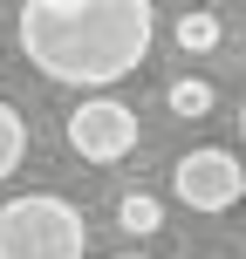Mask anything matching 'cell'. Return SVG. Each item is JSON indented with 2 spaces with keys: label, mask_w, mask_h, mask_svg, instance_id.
<instances>
[{
  "label": "cell",
  "mask_w": 246,
  "mask_h": 259,
  "mask_svg": "<svg viewBox=\"0 0 246 259\" xmlns=\"http://www.w3.org/2000/svg\"><path fill=\"white\" fill-rule=\"evenodd\" d=\"M151 0H21V55L48 82L110 89L151 55Z\"/></svg>",
  "instance_id": "obj_1"
},
{
  "label": "cell",
  "mask_w": 246,
  "mask_h": 259,
  "mask_svg": "<svg viewBox=\"0 0 246 259\" xmlns=\"http://www.w3.org/2000/svg\"><path fill=\"white\" fill-rule=\"evenodd\" d=\"M89 219L55 191H21L0 205V259H82Z\"/></svg>",
  "instance_id": "obj_2"
},
{
  "label": "cell",
  "mask_w": 246,
  "mask_h": 259,
  "mask_svg": "<svg viewBox=\"0 0 246 259\" xmlns=\"http://www.w3.org/2000/svg\"><path fill=\"white\" fill-rule=\"evenodd\" d=\"M171 191H178V205L219 219V211H233L246 198V164L233 150H185L178 164H171Z\"/></svg>",
  "instance_id": "obj_3"
},
{
  "label": "cell",
  "mask_w": 246,
  "mask_h": 259,
  "mask_svg": "<svg viewBox=\"0 0 246 259\" xmlns=\"http://www.w3.org/2000/svg\"><path fill=\"white\" fill-rule=\"evenodd\" d=\"M68 150L82 164H123L137 150V109L117 96H89V103L68 109Z\"/></svg>",
  "instance_id": "obj_4"
},
{
  "label": "cell",
  "mask_w": 246,
  "mask_h": 259,
  "mask_svg": "<svg viewBox=\"0 0 246 259\" xmlns=\"http://www.w3.org/2000/svg\"><path fill=\"white\" fill-rule=\"evenodd\" d=\"M171 34H178V48H185V55H212V48L226 41V27H219V14L192 7V14H178V27H171Z\"/></svg>",
  "instance_id": "obj_5"
},
{
  "label": "cell",
  "mask_w": 246,
  "mask_h": 259,
  "mask_svg": "<svg viewBox=\"0 0 246 259\" xmlns=\"http://www.w3.org/2000/svg\"><path fill=\"white\" fill-rule=\"evenodd\" d=\"M164 103H171V116L198 123V116H212V103H219V96H212V82H205V75H178V82L164 89Z\"/></svg>",
  "instance_id": "obj_6"
},
{
  "label": "cell",
  "mask_w": 246,
  "mask_h": 259,
  "mask_svg": "<svg viewBox=\"0 0 246 259\" xmlns=\"http://www.w3.org/2000/svg\"><path fill=\"white\" fill-rule=\"evenodd\" d=\"M21 157H27V123H21V109L0 96V178H14Z\"/></svg>",
  "instance_id": "obj_7"
},
{
  "label": "cell",
  "mask_w": 246,
  "mask_h": 259,
  "mask_svg": "<svg viewBox=\"0 0 246 259\" xmlns=\"http://www.w3.org/2000/svg\"><path fill=\"white\" fill-rule=\"evenodd\" d=\"M117 225L123 232H157V225H164V205H157L151 191H123L117 198Z\"/></svg>",
  "instance_id": "obj_8"
},
{
  "label": "cell",
  "mask_w": 246,
  "mask_h": 259,
  "mask_svg": "<svg viewBox=\"0 0 246 259\" xmlns=\"http://www.w3.org/2000/svg\"><path fill=\"white\" fill-rule=\"evenodd\" d=\"M117 259H151V252H117Z\"/></svg>",
  "instance_id": "obj_9"
},
{
  "label": "cell",
  "mask_w": 246,
  "mask_h": 259,
  "mask_svg": "<svg viewBox=\"0 0 246 259\" xmlns=\"http://www.w3.org/2000/svg\"><path fill=\"white\" fill-rule=\"evenodd\" d=\"M239 137H246V103H239Z\"/></svg>",
  "instance_id": "obj_10"
}]
</instances>
